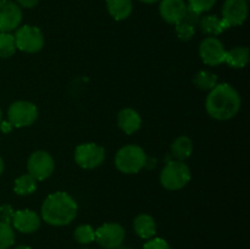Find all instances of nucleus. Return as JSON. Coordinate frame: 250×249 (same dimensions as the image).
<instances>
[{
    "instance_id": "nucleus-1",
    "label": "nucleus",
    "mask_w": 250,
    "mask_h": 249,
    "mask_svg": "<svg viewBox=\"0 0 250 249\" xmlns=\"http://www.w3.org/2000/svg\"><path fill=\"white\" fill-rule=\"evenodd\" d=\"M242 99L239 93L229 83L216 84L209 90L205 109L207 112L215 120L227 121L236 116L241 110Z\"/></svg>"
},
{
    "instance_id": "nucleus-2",
    "label": "nucleus",
    "mask_w": 250,
    "mask_h": 249,
    "mask_svg": "<svg viewBox=\"0 0 250 249\" xmlns=\"http://www.w3.org/2000/svg\"><path fill=\"white\" fill-rule=\"evenodd\" d=\"M78 207L76 200L66 192L51 193L42 204L41 219L51 226H66L77 216Z\"/></svg>"
},
{
    "instance_id": "nucleus-3",
    "label": "nucleus",
    "mask_w": 250,
    "mask_h": 249,
    "mask_svg": "<svg viewBox=\"0 0 250 249\" xmlns=\"http://www.w3.org/2000/svg\"><path fill=\"white\" fill-rule=\"evenodd\" d=\"M146 164V154L139 145L128 144L122 146L115 155V165L122 173L133 175L139 172Z\"/></svg>"
},
{
    "instance_id": "nucleus-4",
    "label": "nucleus",
    "mask_w": 250,
    "mask_h": 249,
    "mask_svg": "<svg viewBox=\"0 0 250 249\" xmlns=\"http://www.w3.org/2000/svg\"><path fill=\"white\" fill-rule=\"evenodd\" d=\"M190 181V170L183 161H170L160 172V183L167 190L185 188Z\"/></svg>"
},
{
    "instance_id": "nucleus-5",
    "label": "nucleus",
    "mask_w": 250,
    "mask_h": 249,
    "mask_svg": "<svg viewBox=\"0 0 250 249\" xmlns=\"http://www.w3.org/2000/svg\"><path fill=\"white\" fill-rule=\"evenodd\" d=\"M14 37L16 48L23 53L36 54L41 51L44 46L43 33L36 26L24 24V26L19 27Z\"/></svg>"
},
{
    "instance_id": "nucleus-6",
    "label": "nucleus",
    "mask_w": 250,
    "mask_h": 249,
    "mask_svg": "<svg viewBox=\"0 0 250 249\" xmlns=\"http://www.w3.org/2000/svg\"><path fill=\"white\" fill-rule=\"evenodd\" d=\"M38 119V107L27 100H17L7 110V120L12 127L31 126Z\"/></svg>"
},
{
    "instance_id": "nucleus-7",
    "label": "nucleus",
    "mask_w": 250,
    "mask_h": 249,
    "mask_svg": "<svg viewBox=\"0 0 250 249\" xmlns=\"http://www.w3.org/2000/svg\"><path fill=\"white\" fill-rule=\"evenodd\" d=\"M105 150L103 146L95 143H83L76 148L75 161L84 170L97 168L104 163Z\"/></svg>"
},
{
    "instance_id": "nucleus-8",
    "label": "nucleus",
    "mask_w": 250,
    "mask_h": 249,
    "mask_svg": "<svg viewBox=\"0 0 250 249\" xmlns=\"http://www.w3.org/2000/svg\"><path fill=\"white\" fill-rule=\"evenodd\" d=\"M55 168L54 159L48 151L36 150L29 155L27 161L28 173L37 181H44L50 177Z\"/></svg>"
},
{
    "instance_id": "nucleus-9",
    "label": "nucleus",
    "mask_w": 250,
    "mask_h": 249,
    "mask_svg": "<svg viewBox=\"0 0 250 249\" xmlns=\"http://www.w3.org/2000/svg\"><path fill=\"white\" fill-rule=\"evenodd\" d=\"M126 232L120 224L107 222L95 229V242L104 249H116L124 243Z\"/></svg>"
},
{
    "instance_id": "nucleus-10",
    "label": "nucleus",
    "mask_w": 250,
    "mask_h": 249,
    "mask_svg": "<svg viewBox=\"0 0 250 249\" xmlns=\"http://www.w3.org/2000/svg\"><path fill=\"white\" fill-rule=\"evenodd\" d=\"M226 51L224 43L216 37H207L199 45V56L209 66H217L225 62Z\"/></svg>"
},
{
    "instance_id": "nucleus-11",
    "label": "nucleus",
    "mask_w": 250,
    "mask_h": 249,
    "mask_svg": "<svg viewBox=\"0 0 250 249\" xmlns=\"http://www.w3.org/2000/svg\"><path fill=\"white\" fill-rule=\"evenodd\" d=\"M22 22V10L11 0H0V32L10 33Z\"/></svg>"
},
{
    "instance_id": "nucleus-12",
    "label": "nucleus",
    "mask_w": 250,
    "mask_h": 249,
    "mask_svg": "<svg viewBox=\"0 0 250 249\" xmlns=\"http://www.w3.org/2000/svg\"><path fill=\"white\" fill-rule=\"evenodd\" d=\"M248 17L247 0H226L222 6V20L229 27L241 26Z\"/></svg>"
},
{
    "instance_id": "nucleus-13",
    "label": "nucleus",
    "mask_w": 250,
    "mask_h": 249,
    "mask_svg": "<svg viewBox=\"0 0 250 249\" xmlns=\"http://www.w3.org/2000/svg\"><path fill=\"white\" fill-rule=\"evenodd\" d=\"M42 219L36 211L29 209L17 210L14 212L11 226L21 233H32L41 227Z\"/></svg>"
},
{
    "instance_id": "nucleus-14",
    "label": "nucleus",
    "mask_w": 250,
    "mask_h": 249,
    "mask_svg": "<svg viewBox=\"0 0 250 249\" xmlns=\"http://www.w3.org/2000/svg\"><path fill=\"white\" fill-rule=\"evenodd\" d=\"M187 4L185 0H160L159 12L165 22L176 24L185 19L187 12Z\"/></svg>"
},
{
    "instance_id": "nucleus-15",
    "label": "nucleus",
    "mask_w": 250,
    "mask_h": 249,
    "mask_svg": "<svg viewBox=\"0 0 250 249\" xmlns=\"http://www.w3.org/2000/svg\"><path fill=\"white\" fill-rule=\"evenodd\" d=\"M117 124L126 134H133L141 128V115L132 107H125L117 114Z\"/></svg>"
},
{
    "instance_id": "nucleus-16",
    "label": "nucleus",
    "mask_w": 250,
    "mask_h": 249,
    "mask_svg": "<svg viewBox=\"0 0 250 249\" xmlns=\"http://www.w3.org/2000/svg\"><path fill=\"white\" fill-rule=\"evenodd\" d=\"M133 229L142 239H150L156 233V224L153 216L148 214H141L134 219Z\"/></svg>"
},
{
    "instance_id": "nucleus-17",
    "label": "nucleus",
    "mask_w": 250,
    "mask_h": 249,
    "mask_svg": "<svg viewBox=\"0 0 250 249\" xmlns=\"http://www.w3.org/2000/svg\"><path fill=\"white\" fill-rule=\"evenodd\" d=\"M200 31L209 37H216L224 33L227 28H229L222 19L216 15H208L200 19L199 21Z\"/></svg>"
},
{
    "instance_id": "nucleus-18",
    "label": "nucleus",
    "mask_w": 250,
    "mask_h": 249,
    "mask_svg": "<svg viewBox=\"0 0 250 249\" xmlns=\"http://www.w3.org/2000/svg\"><path fill=\"white\" fill-rule=\"evenodd\" d=\"M107 11L116 21H122L129 17L133 10L132 0H106Z\"/></svg>"
},
{
    "instance_id": "nucleus-19",
    "label": "nucleus",
    "mask_w": 250,
    "mask_h": 249,
    "mask_svg": "<svg viewBox=\"0 0 250 249\" xmlns=\"http://www.w3.org/2000/svg\"><path fill=\"white\" fill-rule=\"evenodd\" d=\"M225 62L233 68H243L249 62V49L247 46H236L226 51Z\"/></svg>"
},
{
    "instance_id": "nucleus-20",
    "label": "nucleus",
    "mask_w": 250,
    "mask_h": 249,
    "mask_svg": "<svg viewBox=\"0 0 250 249\" xmlns=\"http://www.w3.org/2000/svg\"><path fill=\"white\" fill-rule=\"evenodd\" d=\"M193 142L189 137L180 136L171 144V153L177 160L183 161L192 155Z\"/></svg>"
},
{
    "instance_id": "nucleus-21",
    "label": "nucleus",
    "mask_w": 250,
    "mask_h": 249,
    "mask_svg": "<svg viewBox=\"0 0 250 249\" xmlns=\"http://www.w3.org/2000/svg\"><path fill=\"white\" fill-rule=\"evenodd\" d=\"M36 178L32 177L29 173H24L17 177L14 182V190L19 195H29L37 190Z\"/></svg>"
},
{
    "instance_id": "nucleus-22",
    "label": "nucleus",
    "mask_w": 250,
    "mask_h": 249,
    "mask_svg": "<svg viewBox=\"0 0 250 249\" xmlns=\"http://www.w3.org/2000/svg\"><path fill=\"white\" fill-rule=\"evenodd\" d=\"M193 83L200 90H211L217 84V76L210 71H198L193 77Z\"/></svg>"
},
{
    "instance_id": "nucleus-23",
    "label": "nucleus",
    "mask_w": 250,
    "mask_h": 249,
    "mask_svg": "<svg viewBox=\"0 0 250 249\" xmlns=\"http://www.w3.org/2000/svg\"><path fill=\"white\" fill-rule=\"evenodd\" d=\"M16 49L14 34L0 32V58H11L16 53Z\"/></svg>"
},
{
    "instance_id": "nucleus-24",
    "label": "nucleus",
    "mask_w": 250,
    "mask_h": 249,
    "mask_svg": "<svg viewBox=\"0 0 250 249\" xmlns=\"http://www.w3.org/2000/svg\"><path fill=\"white\" fill-rule=\"evenodd\" d=\"M76 242L80 244H89L95 241V229L90 225H80L73 233Z\"/></svg>"
},
{
    "instance_id": "nucleus-25",
    "label": "nucleus",
    "mask_w": 250,
    "mask_h": 249,
    "mask_svg": "<svg viewBox=\"0 0 250 249\" xmlns=\"http://www.w3.org/2000/svg\"><path fill=\"white\" fill-rule=\"evenodd\" d=\"M15 243V232L10 224L0 221V249H9Z\"/></svg>"
},
{
    "instance_id": "nucleus-26",
    "label": "nucleus",
    "mask_w": 250,
    "mask_h": 249,
    "mask_svg": "<svg viewBox=\"0 0 250 249\" xmlns=\"http://www.w3.org/2000/svg\"><path fill=\"white\" fill-rule=\"evenodd\" d=\"M176 28V34H177L178 38L183 42H188L194 37L195 34V27L193 24L188 23L186 21H181L178 23L175 24Z\"/></svg>"
},
{
    "instance_id": "nucleus-27",
    "label": "nucleus",
    "mask_w": 250,
    "mask_h": 249,
    "mask_svg": "<svg viewBox=\"0 0 250 249\" xmlns=\"http://www.w3.org/2000/svg\"><path fill=\"white\" fill-rule=\"evenodd\" d=\"M217 0H188V9L202 14L211 10V7L216 4Z\"/></svg>"
},
{
    "instance_id": "nucleus-28",
    "label": "nucleus",
    "mask_w": 250,
    "mask_h": 249,
    "mask_svg": "<svg viewBox=\"0 0 250 249\" xmlns=\"http://www.w3.org/2000/svg\"><path fill=\"white\" fill-rule=\"evenodd\" d=\"M143 249H171L170 244L163 238H150L143 246Z\"/></svg>"
},
{
    "instance_id": "nucleus-29",
    "label": "nucleus",
    "mask_w": 250,
    "mask_h": 249,
    "mask_svg": "<svg viewBox=\"0 0 250 249\" xmlns=\"http://www.w3.org/2000/svg\"><path fill=\"white\" fill-rule=\"evenodd\" d=\"M14 210L10 205L5 204L0 208V219H1L2 222H6V224L11 225L12 216H14Z\"/></svg>"
},
{
    "instance_id": "nucleus-30",
    "label": "nucleus",
    "mask_w": 250,
    "mask_h": 249,
    "mask_svg": "<svg viewBox=\"0 0 250 249\" xmlns=\"http://www.w3.org/2000/svg\"><path fill=\"white\" fill-rule=\"evenodd\" d=\"M183 21L188 22V23H190V24H193L194 27H197V24H199V21H200V14H198V12L193 11V10H190V9H187V12H186Z\"/></svg>"
},
{
    "instance_id": "nucleus-31",
    "label": "nucleus",
    "mask_w": 250,
    "mask_h": 249,
    "mask_svg": "<svg viewBox=\"0 0 250 249\" xmlns=\"http://www.w3.org/2000/svg\"><path fill=\"white\" fill-rule=\"evenodd\" d=\"M20 7H26V9H32V7L37 6L39 0H15Z\"/></svg>"
},
{
    "instance_id": "nucleus-32",
    "label": "nucleus",
    "mask_w": 250,
    "mask_h": 249,
    "mask_svg": "<svg viewBox=\"0 0 250 249\" xmlns=\"http://www.w3.org/2000/svg\"><path fill=\"white\" fill-rule=\"evenodd\" d=\"M0 126H1L2 132H10L12 128V126L10 122H1V124H0Z\"/></svg>"
},
{
    "instance_id": "nucleus-33",
    "label": "nucleus",
    "mask_w": 250,
    "mask_h": 249,
    "mask_svg": "<svg viewBox=\"0 0 250 249\" xmlns=\"http://www.w3.org/2000/svg\"><path fill=\"white\" fill-rule=\"evenodd\" d=\"M4 172V160H2V158L0 156V175Z\"/></svg>"
},
{
    "instance_id": "nucleus-34",
    "label": "nucleus",
    "mask_w": 250,
    "mask_h": 249,
    "mask_svg": "<svg viewBox=\"0 0 250 249\" xmlns=\"http://www.w3.org/2000/svg\"><path fill=\"white\" fill-rule=\"evenodd\" d=\"M139 1L146 2V4H154V2H158L160 1V0H139Z\"/></svg>"
},
{
    "instance_id": "nucleus-35",
    "label": "nucleus",
    "mask_w": 250,
    "mask_h": 249,
    "mask_svg": "<svg viewBox=\"0 0 250 249\" xmlns=\"http://www.w3.org/2000/svg\"><path fill=\"white\" fill-rule=\"evenodd\" d=\"M15 249H32V248L28 246H19V247H16Z\"/></svg>"
},
{
    "instance_id": "nucleus-36",
    "label": "nucleus",
    "mask_w": 250,
    "mask_h": 249,
    "mask_svg": "<svg viewBox=\"0 0 250 249\" xmlns=\"http://www.w3.org/2000/svg\"><path fill=\"white\" fill-rule=\"evenodd\" d=\"M1 119H2V114H1V109H0V124H1Z\"/></svg>"
}]
</instances>
